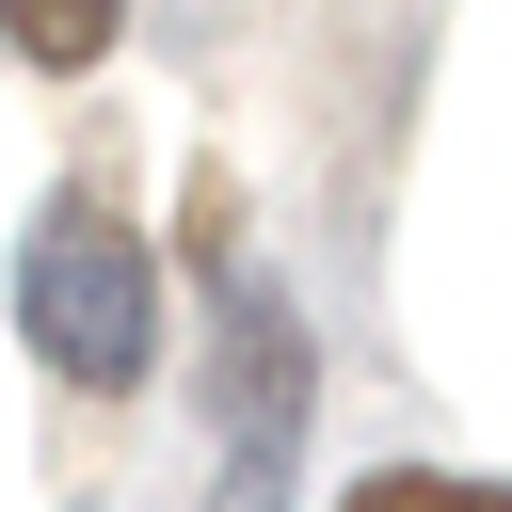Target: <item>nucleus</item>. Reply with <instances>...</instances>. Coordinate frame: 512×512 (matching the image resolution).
I'll return each instance as SVG.
<instances>
[{
    "label": "nucleus",
    "instance_id": "f257e3e1",
    "mask_svg": "<svg viewBox=\"0 0 512 512\" xmlns=\"http://www.w3.org/2000/svg\"><path fill=\"white\" fill-rule=\"evenodd\" d=\"M16 336H32V368H48V384H80V400H128V384L160 368L144 240H128L96 192L32 208V240H16Z\"/></svg>",
    "mask_w": 512,
    "mask_h": 512
},
{
    "label": "nucleus",
    "instance_id": "20e7f679",
    "mask_svg": "<svg viewBox=\"0 0 512 512\" xmlns=\"http://www.w3.org/2000/svg\"><path fill=\"white\" fill-rule=\"evenodd\" d=\"M336 512H512V480H432V464H368Z\"/></svg>",
    "mask_w": 512,
    "mask_h": 512
},
{
    "label": "nucleus",
    "instance_id": "f03ea898",
    "mask_svg": "<svg viewBox=\"0 0 512 512\" xmlns=\"http://www.w3.org/2000/svg\"><path fill=\"white\" fill-rule=\"evenodd\" d=\"M240 192L192 176V256L224 272V320H208V416H224V512H288V432H304V320L288 288L240 272Z\"/></svg>",
    "mask_w": 512,
    "mask_h": 512
},
{
    "label": "nucleus",
    "instance_id": "7ed1b4c3",
    "mask_svg": "<svg viewBox=\"0 0 512 512\" xmlns=\"http://www.w3.org/2000/svg\"><path fill=\"white\" fill-rule=\"evenodd\" d=\"M0 32H16V64H32V80H80V64L128 32V0H0Z\"/></svg>",
    "mask_w": 512,
    "mask_h": 512
}]
</instances>
